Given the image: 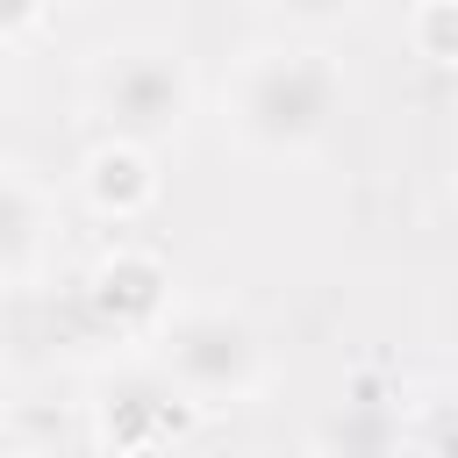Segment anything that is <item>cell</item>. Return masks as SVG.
Listing matches in <instances>:
<instances>
[{"instance_id":"9","label":"cell","mask_w":458,"mask_h":458,"mask_svg":"<svg viewBox=\"0 0 458 458\" xmlns=\"http://www.w3.org/2000/svg\"><path fill=\"white\" fill-rule=\"evenodd\" d=\"M265 7H279L293 29H336L358 14V0H265Z\"/></svg>"},{"instance_id":"1","label":"cell","mask_w":458,"mask_h":458,"mask_svg":"<svg viewBox=\"0 0 458 458\" xmlns=\"http://www.w3.org/2000/svg\"><path fill=\"white\" fill-rule=\"evenodd\" d=\"M344 114V72L315 43H258L229 64L222 122L250 157H301Z\"/></svg>"},{"instance_id":"8","label":"cell","mask_w":458,"mask_h":458,"mask_svg":"<svg viewBox=\"0 0 458 458\" xmlns=\"http://www.w3.org/2000/svg\"><path fill=\"white\" fill-rule=\"evenodd\" d=\"M408 36H415V57L429 72H451L458 64V0H415Z\"/></svg>"},{"instance_id":"3","label":"cell","mask_w":458,"mask_h":458,"mask_svg":"<svg viewBox=\"0 0 458 458\" xmlns=\"http://www.w3.org/2000/svg\"><path fill=\"white\" fill-rule=\"evenodd\" d=\"M86 107L100 122V136H129V143H172L193 114V72L172 43L157 36H122L93 57L86 72Z\"/></svg>"},{"instance_id":"4","label":"cell","mask_w":458,"mask_h":458,"mask_svg":"<svg viewBox=\"0 0 458 458\" xmlns=\"http://www.w3.org/2000/svg\"><path fill=\"white\" fill-rule=\"evenodd\" d=\"M86 408H93V444H107V451H157V444H179L200 422V408L157 372V358L100 372Z\"/></svg>"},{"instance_id":"2","label":"cell","mask_w":458,"mask_h":458,"mask_svg":"<svg viewBox=\"0 0 458 458\" xmlns=\"http://www.w3.org/2000/svg\"><path fill=\"white\" fill-rule=\"evenodd\" d=\"M143 344H150L157 372H165L200 415L258 401V394H265V372H272L258 322L236 315V308H172Z\"/></svg>"},{"instance_id":"5","label":"cell","mask_w":458,"mask_h":458,"mask_svg":"<svg viewBox=\"0 0 458 458\" xmlns=\"http://www.w3.org/2000/svg\"><path fill=\"white\" fill-rule=\"evenodd\" d=\"M79 308H86V322H93L100 336L143 344V336L172 315V272H165V258L122 243V250H107V258L79 279Z\"/></svg>"},{"instance_id":"6","label":"cell","mask_w":458,"mask_h":458,"mask_svg":"<svg viewBox=\"0 0 458 458\" xmlns=\"http://www.w3.org/2000/svg\"><path fill=\"white\" fill-rule=\"evenodd\" d=\"M157 150L150 143H129V136H100L93 150H86V165H79V193L93 200V215H107V222H129V215H143L150 200H157Z\"/></svg>"},{"instance_id":"10","label":"cell","mask_w":458,"mask_h":458,"mask_svg":"<svg viewBox=\"0 0 458 458\" xmlns=\"http://www.w3.org/2000/svg\"><path fill=\"white\" fill-rule=\"evenodd\" d=\"M50 14V0H0V36H29Z\"/></svg>"},{"instance_id":"7","label":"cell","mask_w":458,"mask_h":458,"mask_svg":"<svg viewBox=\"0 0 458 458\" xmlns=\"http://www.w3.org/2000/svg\"><path fill=\"white\" fill-rule=\"evenodd\" d=\"M50 250V193L0 165V286L29 279Z\"/></svg>"}]
</instances>
